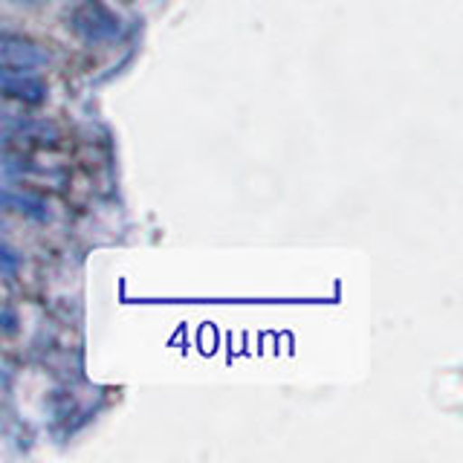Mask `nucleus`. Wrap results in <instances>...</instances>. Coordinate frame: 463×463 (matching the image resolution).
<instances>
[{
	"instance_id": "20e7f679",
	"label": "nucleus",
	"mask_w": 463,
	"mask_h": 463,
	"mask_svg": "<svg viewBox=\"0 0 463 463\" xmlns=\"http://www.w3.org/2000/svg\"><path fill=\"white\" fill-rule=\"evenodd\" d=\"M21 267V258L14 255L12 250H6V246H0V269H6V272H14Z\"/></svg>"
},
{
	"instance_id": "39448f33",
	"label": "nucleus",
	"mask_w": 463,
	"mask_h": 463,
	"mask_svg": "<svg viewBox=\"0 0 463 463\" xmlns=\"http://www.w3.org/2000/svg\"><path fill=\"white\" fill-rule=\"evenodd\" d=\"M21 4H38V0H21Z\"/></svg>"
},
{
	"instance_id": "f257e3e1",
	"label": "nucleus",
	"mask_w": 463,
	"mask_h": 463,
	"mask_svg": "<svg viewBox=\"0 0 463 463\" xmlns=\"http://www.w3.org/2000/svg\"><path fill=\"white\" fill-rule=\"evenodd\" d=\"M72 35L81 38L84 43H108L119 38L122 33V18L116 14L105 0H81V4L70 12Z\"/></svg>"
},
{
	"instance_id": "f03ea898",
	"label": "nucleus",
	"mask_w": 463,
	"mask_h": 463,
	"mask_svg": "<svg viewBox=\"0 0 463 463\" xmlns=\"http://www.w3.org/2000/svg\"><path fill=\"white\" fill-rule=\"evenodd\" d=\"M50 61V52L35 38L0 33V72H35Z\"/></svg>"
},
{
	"instance_id": "7ed1b4c3",
	"label": "nucleus",
	"mask_w": 463,
	"mask_h": 463,
	"mask_svg": "<svg viewBox=\"0 0 463 463\" xmlns=\"http://www.w3.org/2000/svg\"><path fill=\"white\" fill-rule=\"evenodd\" d=\"M0 93L24 105H41L47 99V84L35 72H0Z\"/></svg>"
}]
</instances>
